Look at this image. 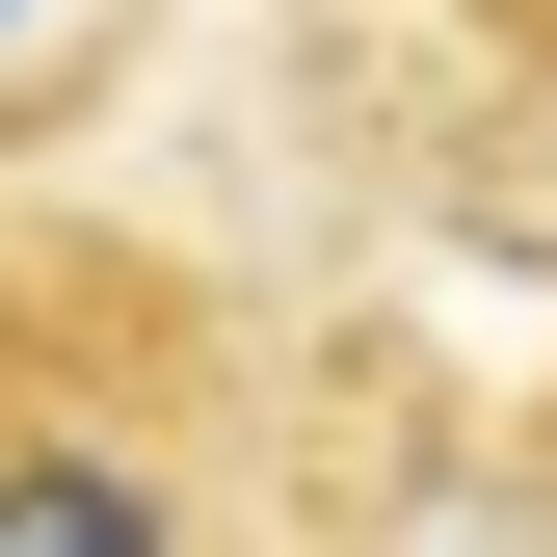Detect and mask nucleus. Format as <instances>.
<instances>
[{
    "label": "nucleus",
    "mask_w": 557,
    "mask_h": 557,
    "mask_svg": "<svg viewBox=\"0 0 557 557\" xmlns=\"http://www.w3.org/2000/svg\"><path fill=\"white\" fill-rule=\"evenodd\" d=\"M425 27H478L505 81H557V0H425Z\"/></svg>",
    "instance_id": "f03ea898"
},
{
    "label": "nucleus",
    "mask_w": 557,
    "mask_h": 557,
    "mask_svg": "<svg viewBox=\"0 0 557 557\" xmlns=\"http://www.w3.org/2000/svg\"><path fill=\"white\" fill-rule=\"evenodd\" d=\"M293 319L239 265L0 213V557H265Z\"/></svg>",
    "instance_id": "f257e3e1"
}]
</instances>
